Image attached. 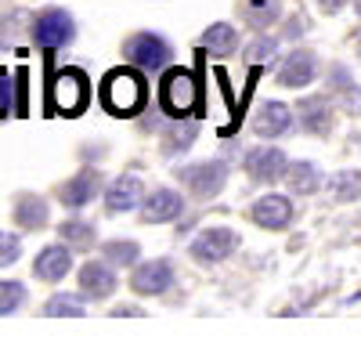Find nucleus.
I'll use <instances>...</instances> for the list:
<instances>
[{
    "mask_svg": "<svg viewBox=\"0 0 361 347\" xmlns=\"http://www.w3.org/2000/svg\"><path fill=\"white\" fill-rule=\"evenodd\" d=\"M102 105L112 116H134L145 105V80L130 69H112L102 83Z\"/></svg>",
    "mask_w": 361,
    "mask_h": 347,
    "instance_id": "nucleus-1",
    "label": "nucleus"
},
{
    "mask_svg": "<svg viewBox=\"0 0 361 347\" xmlns=\"http://www.w3.org/2000/svg\"><path fill=\"white\" fill-rule=\"evenodd\" d=\"M159 102H163V109L173 116V120L195 112V105H199V83H195V76L188 69H166V76L159 83Z\"/></svg>",
    "mask_w": 361,
    "mask_h": 347,
    "instance_id": "nucleus-2",
    "label": "nucleus"
},
{
    "mask_svg": "<svg viewBox=\"0 0 361 347\" xmlns=\"http://www.w3.org/2000/svg\"><path fill=\"white\" fill-rule=\"evenodd\" d=\"M123 54L130 58L137 69H145V73H159V69L170 66V47H166V40L156 37V33H134V37L123 44Z\"/></svg>",
    "mask_w": 361,
    "mask_h": 347,
    "instance_id": "nucleus-3",
    "label": "nucleus"
},
{
    "mask_svg": "<svg viewBox=\"0 0 361 347\" xmlns=\"http://www.w3.org/2000/svg\"><path fill=\"white\" fill-rule=\"evenodd\" d=\"M87 95H90L87 76L76 73V69L58 73L54 83H51V105H54L58 112H66V116H76V112L87 105Z\"/></svg>",
    "mask_w": 361,
    "mask_h": 347,
    "instance_id": "nucleus-4",
    "label": "nucleus"
},
{
    "mask_svg": "<svg viewBox=\"0 0 361 347\" xmlns=\"http://www.w3.org/2000/svg\"><path fill=\"white\" fill-rule=\"evenodd\" d=\"M177 178L185 181V188L195 199H214L224 188V181H228V170H224L221 159H214V163H195V166L177 170Z\"/></svg>",
    "mask_w": 361,
    "mask_h": 347,
    "instance_id": "nucleus-5",
    "label": "nucleus"
},
{
    "mask_svg": "<svg viewBox=\"0 0 361 347\" xmlns=\"http://www.w3.org/2000/svg\"><path fill=\"white\" fill-rule=\"evenodd\" d=\"M238 250V236L231 228H206L202 236L192 243V257L199 264H217V260H228L231 253Z\"/></svg>",
    "mask_w": 361,
    "mask_h": 347,
    "instance_id": "nucleus-6",
    "label": "nucleus"
},
{
    "mask_svg": "<svg viewBox=\"0 0 361 347\" xmlns=\"http://www.w3.org/2000/svg\"><path fill=\"white\" fill-rule=\"evenodd\" d=\"M33 37H37L40 47L54 51V47H66V44L76 37V25H73V18H69L62 8H51V11H44V15L37 18Z\"/></svg>",
    "mask_w": 361,
    "mask_h": 347,
    "instance_id": "nucleus-7",
    "label": "nucleus"
},
{
    "mask_svg": "<svg viewBox=\"0 0 361 347\" xmlns=\"http://www.w3.org/2000/svg\"><path fill=\"white\" fill-rule=\"evenodd\" d=\"M246 170L253 181H282L286 170H289V159L282 149L275 145H260V149H250L246 152Z\"/></svg>",
    "mask_w": 361,
    "mask_h": 347,
    "instance_id": "nucleus-8",
    "label": "nucleus"
},
{
    "mask_svg": "<svg viewBox=\"0 0 361 347\" xmlns=\"http://www.w3.org/2000/svg\"><path fill=\"white\" fill-rule=\"evenodd\" d=\"M173 286V264L170 260H148V264H137L134 279H130V289L141 297H159Z\"/></svg>",
    "mask_w": 361,
    "mask_h": 347,
    "instance_id": "nucleus-9",
    "label": "nucleus"
},
{
    "mask_svg": "<svg viewBox=\"0 0 361 347\" xmlns=\"http://www.w3.org/2000/svg\"><path fill=\"white\" fill-rule=\"evenodd\" d=\"M185 214V199H180V192L173 188H156L152 195L141 199V217L148 224H163V221H173Z\"/></svg>",
    "mask_w": 361,
    "mask_h": 347,
    "instance_id": "nucleus-10",
    "label": "nucleus"
},
{
    "mask_svg": "<svg viewBox=\"0 0 361 347\" xmlns=\"http://www.w3.org/2000/svg\"><path fill=\"white\" fill-rule=\"evenodd\" d=\"M141 199H145V185L137 174H123V178H116L105 192V207L109 214H127L134 207H141Z\"/></svg>",
    "mask_w": 361,
    "mask_h": 347,
    "instance_id": "nucleus-11",
    "label": "nucleus"
},
{
    "mask_svg": "<svg viewBox=\"0 0 361 347\" xmlns=\"http://www.w3.org/2000/svg\"><path fill=\"white\" fill-rule=\"evenodd\" d=\"M296 120H300V127L304 130H311V134H329L333 130V102H329L325 95H314V98H304L296 105Z\"/></svg>",
    "mask_w": 361,
    "mask_h": 347,
    "instance_id": "nucleus-12",
    "label": "nucleus"
},
{
    "mask_svg": "<svg viewBox=\"0 0 361 347\" xmlns=\"http://www.w3.org/2000/svg\"><path fill=\"white\" fill-rule=\"evenodd\" d=\"M250 217H253L260 228L282 231V228H289V221H293V202H289L286 195H264V199L253 202Z\"/></svg>",
    "mask_w": 361,
    "mask_h": 347,
    "instance_id": "nucleus-13",
    "label": "nucleus"
},
{
    "mask_svg": "<svg viewBox=\"0 0 361 347\" xmlns=\"http://www.w3.org/2000/svg\"><path fill=\"white\" fill-rule=\"evenodd\" d=\"M69 268H73L69 243H62V246H44V250L37 253V260H33V272H37V279H44V282H58V279H66V275H69Z\"/></svg>",
    "mask_w": 361,
    "mask_h": 347,
    "instance_id": "nucleus-14",
    "label": "nucleus"
},
{
    "mask_svg": "<svg viewBox=\"0 0 361 347\" xmlns=\"http://www.w3.org/2000/svg\"><path fill=\"white\" fill-rule=\"evenodd\" d=\"M314 69H318L314 54L300 47V51H293L286 62H282V69H279V83H282V87H293V91H296V87H307V83L314 80Z\"/></svg>",
    "mask_w": 361,
    "mask_h": 347,
    "instance_id": "nucleus-15",
    "label": "nucleus"
},
{
    "mask_svg": "<svg viewBox=\"0 0 361 347\" xmlns=\"http://www.w3.org/2000/svg\"><path fill=\"white\" fill-rule=\"evenodd\" d=\"M98 188H102L98 170H80L73 181L62 185V202H66L69 210H80V207H87V202L98 195Z\"/></svg>",
    "mask_w": 361,
    "mask_h": 347,
    "instance_id": "nucleus-16",
    "label": "nucleus"
},
{
    "mask_svg": "<svg viewBox=\"0 0 361 347\" xmlns=\"http://www.w3.org/2000/svg\"><path fill=\"white\" fill-rule=\"evenodd\" d=\"M80 286H83V297L105 300L116 289V275H112L109 264H102V260H90V264H83V272H80Z\"/></svg>",
    "mask_w": 361,
    "mask_h": 347,
    "instance_id": "nucleus-17",
    "label": "nucleus"
},
{
    "mask_svg": "<svg viewBox=\"0 0 361 347\" xmlns=\"http://www.w3.org/2000/svg\"><path fill=\"white\" fill-rule=\"evenodd\" d=\"M289 123H293V109L282 105V102H267V105H260V112H257L253 130H257L260 138H279V134L289 130Z\"/></svg>",
    "mask_w": 361,
    "mask_h": 347,
    "instance_id": "nucleus-18",
    "label": "nucleus"
},
{
    "mask_svg": "<svg viewBox=\"0 0 361 347\" xmlns=\"http://www.w3.org/2000/svg\"><path fill=\"white\" fill-rule=\"evenodd\" d=\"M235 44H238V33H235V25H228V22H214L202 33V47L214 58H228L235 51Z\"/></svg>",
    "mask_w": 361,
    "mask_h": 347,
    "instance_id": "nucleus-19",
    "label": "nucleus"
},
{
    "mask_svg": "<svg viewBox=\"0 0 361 347\" xmlns=\"http://www.w3.org/2000/svg\"><path fill=\"white\" fill-rule=\"evenodd\" d=\"M15 221L18 228H29V231H37L47 224V202L40 195H18L15 202Z\"/></svg>",
    "mask_w": 361,
    "mask_h": 347,
    "instance_id": "nucleus-20",
    "label": "nucleus"
},
{
    "mask_svg": "<svg viewBox=\"0 0 361 347\" xmlns=\"http://www.w3.org/2000/svg\"><path fill=\"white\" fill-rule=\"evenodd\" d=\"M286 181H289V188H293L296 195H311V192L322 188V170H318L314 163H289Z\"/></svg>",
    "mask_w": 361,
    "mask_h": 347,
    "instance_id": "nucleus-21",
    "label": "nucleus"
},
{
    "mask_svg": "<svg viewBox=\"0 0 361 347\" xmlns=\"http://www.w3.org/2000/svg\"><path fill=\"white\" fill-rule=\"evenodd\" d=\"M279 15H282V4H279V0H246V4H243V18H246L253 29L275 25Z\"/></svg>",
    "mask_w": 361,
    "mask_h": 347,
    "instance_id": "nucleus-22",
    "label": "nucleus"
},
{
    "mask_svg": "<svg viewBox=\"0 0 361 347\" xmlns=\"http://www.w3.org/2000/svg\"><path fill=\"white\" fill-rule=\"evenodd\" d=\"M44 315H69V318H76V315H83V300L73 297V293H54L44 304Z\"/></svg>",
    "mask_w": 361,
    "mask_h": 347,
    "instance_id": "nucleus-23",
    "label": "nucleus"
},
{
    "mask_svg": "<svg viewBox=\"0 0 361 347\" xmlns=\"http://www.w3.org/2000/svg\"><path fill=\"white\" fill-rule=\"evenodd\" d=\"M102 253L112 260V264H134L141 250H137V243H130V239H127V243H119V239H116V243H105Z\"/></svg>",
    "mask_w": 361,
    "mask_h": 347,
    "instance_id": "nucleus-24",
    "label": "nucleus"
},
{
    "mask_svg": "<svg viewBox=\"0 0 361 347\" xmlns=\"http://www.w3.org/2000/svg\"><path fill=\"white\" fill-rule=\"evenodd\" d=\"M58 231H62V239L73 243V246H90V243H94V228L83 224V221H66Z\"/></svg>",
    "mask_w": 361,
    "mask_h": 347,
    "instance_id": "nucleus-25",
    "label": "nucleus"
},
{
    "mask_svg": "<svg viewBox=\"0 0 361 347\" xmlns=\"http://www.w3.org/2000/svg\"><path fill=\"white\" fill-rule=\"evenodd\" d=\"M25 300V286L22 282H0V315H11Z\"/></svg>",
    "mask_w": 361,
    "mask_h": 347,
    "instance_id": "nucleus-26",
    "label": "nucleus"
},
{
    "mask_svg": "<svg viewBox=\"0 0 361 347\" xmlns=\"http://www.w3.org/2000/svg\"><path fill=\"white\" fill-rule=\"evenodd\" d=\"M333 192H336V199H357L361 195V174L357 170L340 174V178L333 181Z\"/></svg>",
    "mask_w": 361,
    "mask_h": 347,
    "instance_id": "nucleus-27",
    "label": "nucleus"
},
{
    "mask_svg": "<svg viewBox=\"0 0 361 347\" xmlns=\"http://www.w3.org/2000/svg\"><path fill=\"white\" fill-rule=\"evenodd\" d=\"M246 58H250L253 66H271V62H275V40H267V37L253 40L246 47Z\"/></svg>",
    "mask_w": 361,
    "mask_h": 347,
    "instance_id": "nucleus-28",
    "label": "nucleus"
},
{
    "mask_svg": "<svg viewBox=\"0 0 361 347\" xmlns=\"http://www.w3.org/2000/svg\"><path fill=\"white\" fill-rule=\"evenodd\" d=\"M195 138V123H185L180 130H170L166 134V152H177V149H188Z\"/></svg>",
    "mask_w": 361,
    "mask_h": 347,
    "instance_id": "nucleus-29",
    "label": "nucleus"
},
{
    "mask_svg": "<svg viewBox=\"0 0 361 347\" xmlns=\"http://www.w3.org/2000/svg\"><path fill=\"white\" fill-rule=\"evenodd\" d=\"M18 239L15 236H8V231H0V264H15L18 260Z\"/></svg>",
    "mask_w": 361,
    "mask_h": 347,
    "instance_id": "nucleus-30",
    "label": "nucleus"
},
{
    "mask_svg": "<svg viewBox=\"0 0 361 347\" xmlns=\"http://www.w3.org/2000/svg\"><path fill=\"white\" fill-rule=\"evenodd\" d=\"M11 87H15V83H11V76H8L4 69H0V120H4V116L15 109V105H11Z\"/></svg>",
    "mask_w": 361,
    "mask_h": 347,
    "instance_id": "nucleus-31",
    "label": "nucleus"
},
{
    "mask_svg": "<svg viewBox=\"0 0 361 347\" xmlns=\"http://www.w3.org/2000/svg\"><path fill=\"white\" fill-rule=\"evenodd\" d=\"M343 4H347V0H318V8H322L325 15H336Z\"/></svg>",
    "mask_w": 361,
    "mask_h": 347,
    "instance_id": "nucleus-32",
    "label": "nucleus"
},
{
    "mask_svg": "<svg viewBox=\"0 0 361 347\" xmlns=\"http://www.w3.org/2000/svg\"><path fill=\"white\" fill-rule=\"evenodd\" d=\"M112 315H119V318H123V315H141V311H137V308H116Z\"/></svg>",
    "mask_w": 361,
    "mask_h": 347,
    "instance_id": "nucleus-33",
    "label": "nucleus"
},
{
    "mask_svg": "<svg viewBox=\"0 0 361 347\" xmlns=\"http://www.w3.org/2000/svg\"><path fill=\"white\" fill-rule=\"evenodd\" d=\"M354 8H357V15H361V0H354Z\"/></svg>",
    "mask_w": 361,
    "mask_h": 347,
    "instance_id": "nucleus-34",
    "label": "nucleus"
},
{
    "mask_svg": "<svg viewBox=\"0 0 361 347\" xmlns=\"http://www.w3.org/2000/svg\"><path fill=\"white\" fill-rule=\"evenodd\" d=\"M357 54H361V37H357Z\"/></svg>",
    "mask_w": 361,
    "mask_h": 347,
    "instance_id": "nucleus-35",
    "label": "nucleus"
}]
</instances>
